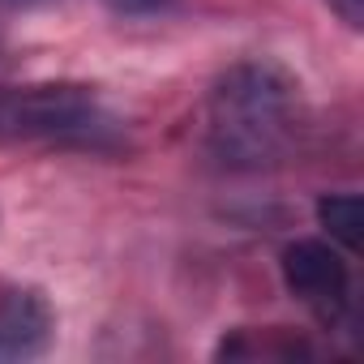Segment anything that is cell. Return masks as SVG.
I'll use <instances>...</instances> for the list:
<instances>
[{"mask_svg": "<svg viewBox=\"0 0 364 364\" xmlns=\"http://www.w3.org/2000/svg\"><path fill=\"white\" fill-rule=\"evenodd\" d=\"M56 313L43 291L9 287L0 291V360H35L52 347Z\"/></svg>", "mask_w": 364, "mask_h": 364, "instance_id": "obj_4", "label": "cell"}, {"mask_svg": "<svg viewBox=\"0 0 364 364\" xmlns=\"http://www.w3.org/2000/svg\"><path fill=\"white\" fill-rule=\"evenodd\" d=\"M0 5H9V9H26V5H43V0H0Z\"/></svg>", "mask_w": 364, "mask_h": 364, "instance_id": "obj_9", "label": "cell"}, {"mask_svg": "<svg viewBox=\"0 0 364 364\" xmlns=\"http://www.w3.org/2000/svg\"><path fill=\"white\" fill-rule=\"evenodd\" d=\"M287 291L326 326L338 330L351 317V266L326 240H291L279 257Z\"/></svg>", "mask_w": 364, "mask_h": 364, "instance_id": "obj_3", "label": "cell"}, {"mask_svg": "<svg viewBox=\"0 0 364 364\" xmlns=\"http://www.w3.org/2000/svg\"><path fill=\"white\" fill-rule=\"evenodd\" d=\"M107 5H112L116 14H129V18H150V14L171 9L176 0H107Z\"/></svg>", "mask_w": 364, "mask_h": 364, "instance_id": "obj_7", "label": "cell"}, {"mask_svg": "<svg viewBox=\"0 0 364 364\" xmlns=\"http://www.w3.org/2000/svg\"><path fill=\"white\" fill-rule=\"evenodd\" d=\"M360 193H326L317 202V223L330 232V240H338L347 253L360 249Z\"/></svg>", "mask_w": 364, "mask_h": 364, "instance_id": "obj_6", "label": "cell"}, {"mask_svg": "<svg viewBox=\"0 0 364 364\" xmlns=\"http://www.w3.org/2000/svg\"><path fill=\"white\" fill-rule=\"evenodd\" d=\"M330 5L343 14L347 26H360V18H364V0H330Z\"/></svg>", "mask_w": 364, "mask_h": 364, "instance_id": "obj_8", "label": "cell"}, {"mask_svg": "<svg viewBox=\"0 0 364 364\" xmlns=\"http://www.w3.org/2000/svg\"><path fill=\"white\" fill-rule=\"evenodd\" d=\"M215 355H223V360H296V355H313V347L300 343L287 330H262V334L257 330H236L232 338L219 343Z\"/></svg>", "mask_w": 364, "mask_h": 364, "instance_id": "obj_5", "label": "cell"}, {"mask_svg": "<svg viewBox=\"0 0 364 364\" xmlns=\"http://www.w3.org/2000/svg\"><path fill=\"white\" fill-rule=\"evenodd\" d=\"M116 137L112 112L90 86L31 82L0 86V146H82L103 150Z\"/></svg>", "mask_w": 364, "mask_h": 364, "instance_id": "obj_2", "label": "cell"}, {"mask_svg": "<svg viewBox=\"0 0 364 364\" xmlns=\"http://www.w3.org/2000/svg\"><path fill=\"white\" fill-rule=\"evenodd\" d=\"M304 129L300 82L274 60L232 65L206 99V150L232 171L279 167Z\"/></svg>", "mask_w": 364, "mask_h": 364, "instance_id": "obj_1", "label": "cell"}]
</instances>
